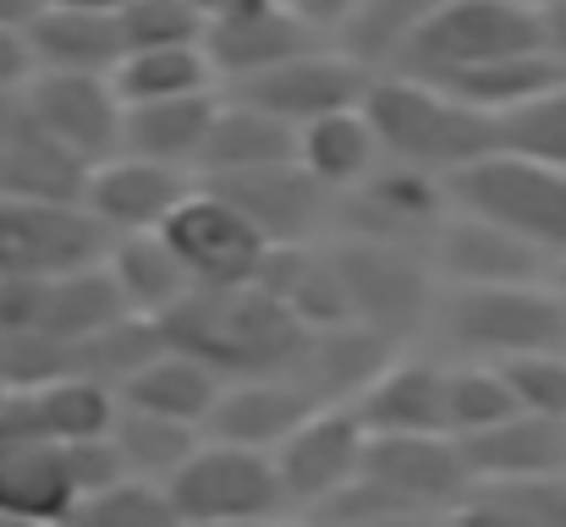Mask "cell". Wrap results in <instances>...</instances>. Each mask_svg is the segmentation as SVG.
Masks as SVG:
<instances>
[{
    "label": "cell",
    "instance_id": "cell-1",
    "mask_svg": "<svg viewBox=\"0 0 566 527\" xmlns=\"http://www.w3.org/2000/svg\"><path fill=\"white\" fill-rule=\"evenodd\" d=\"M155 325L166 347L203 362L220 384L286 373L303 341V330L259 286H192Z\"/></svg>",
    "mask_w": 566,
    "mask_h": 527
},
{
    "label": "cell",
    "instance_id": "cell-2",
    "mask_svg": "<svg viewBox=\"0 0 566 527\" xmlns=\"http://www.w3.org/2000/svg\"><path fill=\"white\" fill-rule=\"evenodd\" d=\"M364 116L375 127L379 160L440 176V181L462 176L468 166H479L501 149L490 116L468 110L446 88L407 77V72H375V83L364 94Z\"/></svg>",
    "mask_w": 566,
    "mask_h": 527
},
{
    "label": "cell",
    "instance_id": "cell-3",
    "mask_svg": "<svg viewBox=\"0 0 566 527\" xmlns=\"http://www.w3.org/2000/svg\"><path fill=\"white\" fill-rule=\"evenodd\" d=\"M429 336L468 362H517L534 351H566V303L551 281L440 292Z\"/></svg>",
    "mask_w": 566,
    "mask_h": 527
},
{
    "label": "cell",
    "instance_id": "cell-4",
    "mask_svg": "<svg viewBox=\"0 0 566 527\" xmlns=\"http://www.w3.org/2000/svg\"><path fill=\"white\" fill-rule=\"evenodd\" d=\"M325 242L342 264L353 325L375 330L396 351H412L418 336H429L434 308H440V281L429 270V253L379 247V242H336V236H325Z\"/></svg>",
    "mask_w": 566,
    "mask_h": 527
},
{
    "label": "cell",
    "instance_id": "cell-5",
    "mask_svg": "<svg viewBox=\"0 0 566 527\" xmlns=\"http://www.w3.org/2000/svg\"><path fill=\"white\" fill-rule=\"evenodd\" d=\"M534 50H539V11L512 6V0H446L418 28V39L401 50V61L390 72L446 83V77H462L473 66L534 55Z\"/></svg>",
    "mask_w": 566,
    "mask_h": 527
},
{
    "label": "cell",
    "instance_id": "cell-6",
    "mask_svg": "<svg viewBox=\"0 0 566 527\" xmlns=\"http://www.w3.org/2000/svg\"><path fill=\"white\" fill-rule=\"evenodd\" d=\"M451 203L495 220L517 242H528L551 270L566 264V171H545L512 155H490L446 181Z\"/></svg>",
    "mask_w": 566,
    "mask_h": 527
},
{
    "label": "cell",
    "instance_id": "cell-7",
    "mask_svg": "<svg viewBox=\"0 0 566 527\" xmlns=\"http://www.w3.org/2000/svg\"><path fill=\"white\" fill-rule=\"evenodd\" d=\"M446 214H451V187L440 176L379 160L358 187H347L331 203V236L336 242H379V247L429 253Z\"/></svg>",
    "mask_w": 566,
    "mask_h": 527
},
{
    "label": "cell",
    "instance_id": "cell-8",
    "mask_svg": "<svg viewBox=\"0 0 566 527\" xmlns=\"http://www.w3.org/2000/svg\"><path fill=\"white\" fill-rule=\"evenodd\" d=\"M111 231L83 203L0 198V281H55L105 264Z\"/></svg>",
    "mask_w": 566,
    "mask_h": 527
},
{
    "label": "cell",
    "instance_id": "cell-9",
    "mask_svg": "<svg viewBox=\"0 0 566 527\" xmlns=\"http://www.w3.org/2000/svg\"><path fill=\"white\" fill-rule=\"evenodd\" d=\"M177 517L188 527L203 523H270L286 495L275 478V462L264 451H242V445H220L203 440L188 462L177 467V478L166 484Z\"/></svg>",
    "mask_w": 566,
    "mask_h": 527
},
{
    "label": "cell",
    "instance_id": "cell-10",
    "mask_svg": "<svg viewBox=\"0 0 566 527\" xmlns=\"http://www.w3.org/2000/svg\"><path fill=\"white\" fill-rule=\"evenodd\" d=\"M160 242L171 247L192 286H253L270 259V242L203 181H192V192L171 209Z\"/></svg>",
    "mask_w": 566,
    "mask_h": 527
},
{
    "label": "cell",
    "instance_id": "cell-11",
    "mask_svg": "<svg viewBox=\"0 0 566 527\" xmlns=\"http://www.w3.org/2000/svg\"><path fill=\"white\" fill-rule=\"evenodd\" d=\"M369 83H375V72L331 39V44H314V50L281 61L275 72H259V77H248L237 88H220V94H231V99H242V105H253V110H264V116H275L281 127L297 133L319 116L364 105Z\"/></svg>",
    "mask_w": 566,
    "mask_h": 527
},
{
    "label": "cell",
    "instance_id": "cell-12",
    "mask_svg": "<svg viewBox=\"0 0 566 527\" xmlns=\"http://www.w3.org/2000/svg\"><path fill=\"white\" fill-rule=\"evenodd\" d=\"M33 127L72 155L83 171L99 160L122 155V99L111 77H61V72H33L28 88L17 94Z\"/></svg>",
    "mask_w": 566,
    "mask_h": 527
},
{
    "label": "cell",
    "instance_id": "cell-13",
    "mask_svg": "<svg viewBox=\"0 0 566 527\" xmlns=\"http://www.w3.org/2000/svg\"><path fill=\"white\" fill-rule=\"evenodd\" d=\"M364 423L353 418V407H314L281 445H275V478L286 506H314L325 512L336 495H347L358 484L364 467Z\"/></svg>",
    "mask_w": 566,
    "mask_h": 527
},
{
    "label": "cell",
    "instance_id": "cell-14",
    "mask_svg": "<svg viewBox=\"0 0 566 527\" xmlns=\"http://www.w3.org/2000/svg\"><path fill=\"white\" fill-rule=\"evenodd\" d=\"M314 44H331V39H319L281 0H226L203 22V61H209L220 88H237L259 72H275L281 61H292Z\"/></svg>",
    "mask_w": 566,
    "mask_h": 527
},
{
    "label": "cell",
    "instance_id": "cell-15",
    "mask_svg": "<svg viewBox=\"0 0 566 527\" xmlns=\"http://www.w3.org/2000/svg\"><path fill=\"white\" fill-rule=\"evenodd\" d=\"M429 270L440 281V292H479V286H528V281H551V264L517 242L512 231H501L484 214H468L451 203V214L440 220L434 242H429Z\"/></svg>",
    "mask_w": 566,
    "mask_h": 527
},
{
    "label": "cell",
    "instance_id": "cell-16",
    "mask_svg": "<svg viewBox=\"0 0 566 527\" xmlns=\"http://www.w3.org/2000/svg\"><path fill=\"white\" fill-rule=\"evenodd\" d=\"M214 187L270 247H303V242H325L331 236V192L303 176V166H270V171L226 176V181H203Z\"/></svg>",
    "mask_w": 566,
    "mask_h": 527
},
{
    "label": "cell",
    "instance_id": "cell-17",
    "mask_svg": "<svg viewBox=\"0 0 566 527\" xmlns=\"http://www.w3.org/2000/svg\"><path fill=\"white\" fill-rule=\"evenodd\" d=\"M192 192V176L166 171V166H149V160H133V155H111L99 160L88 181H83V209L116 236H144V231H160L171 220V209Z\"/></svg>",
    "mask_w": 566,
    "mask_h": 527
},
{
    "label": "cell",
    "instance_id": "cell-18",
    "mask_svg": "<svg viewBox=\"0 0 566 527\" xmlns=\"http://www.w3.org/2000/svg\"><path fill=\"white\" fill-rule=\"evenodd\" d=\"M396 347L379 341L364 325H331V330H303L297 357L286 379L314 401V407H358V396L390 368Z\"/></svg>",
    "mask_w": 566,
    "mask_h": 527
},
{
    "label": "cell",
    "instance_id": "cell-19",
    "mask_svg": "<svg viewBox=\"0 0 566 527\" xmlns=\"http://www.w3.org/2000/svg\"><path fill=\"white\" fill-rule=\"evenodd\" d=\"M297 330H331L353 325L347 314V286L331 242H303V247H270L259 281H253Z\"/></svg>",
    "mask_w": 566,
    "mask_h": 527
},
{
    "label": "cell",
    "instance_id": "cell-20",
    "mask_svg": "<svg viewBox=\"0 0 566 527\" xmlns=\"http://www.w3.org/2000/svg\"><path fill=\"white\" fill-rule=\"evenodd\" d=\"M308 412H314V401H308L286 373L231 379V384H220V396H214V412H209V423H203V440L275 456V445H281Z\"/></svg>",
    "mask_w": 566,
    "mask_h": 527
},
{
    "label": "cell",
    "instance_id": "cell-21",
    "mask_svg": "<svg viewBox=\"0 0 566 527\" xmlns=\"http://www.w3.org/2000/svg\"><path fill=\"white\" fill-rule=\"evenodd\" d=\"M364 434H446V357L396 351L390 368L358 396Z\"/></svg>",
    "mask_w": 566,
    "mask_h": 527
},
{
    "label": "cell",
    "instance_id": "cell-22",
    "mask_svg": "<svg viewBox=\"0 0 566 527\" xmlns=\"http://www.w3.org/2000/svg\"><path fill=\"white\" fill-rule=\"evenodd\" d=\"M457 451H462V462H468V478H473V484H523V478H551V473H566V423L512 412L506 423H495V429H484V434L457 440Z\"/></svg>",
    "mask_w": 566,
    "mask_h": 527
},
{
    "label": "cell",
    "instance_id": "cell-23",
    "mask_svg": "<svg viewBox=\"0 0 566 527\" xmlns=\"http://www.w3.org/2000/svg\"><path fill=\"white\" fill-rule=\"evenodd\" d=\"M214 110H220V88L188 94V99H160V105H122V155L198 181V160H203Z\"/></svg>",
    "mask_w": 566,
    "mask_h": 527
},
{
    "label": "cell",
    "instance_id": "cell-24",
    "mask_svg": "<svg viewBox=\"0 0 566 527\" xmlns=\"http://www.w3.org/2000/svg\"><path fill=\"white\" fill-rule=\"evenodd\" d=\"M33 72L61 77H111L122 66V33L116 11H72V6H39V17L22 28Z\"/></svg>",
    "mask_w": 566,
    "mask_h": 527
},
{
    "label": "cell",
    "instance_id": "cell-25",
    "mask_svg": "<svg viewBox=\"0 0 566 527\" xmlns=\"http://www.w3.org/2000/svg\"><path fill=\"white\" fill-rule=\"evenodd\" d=\"M83 181H88V171L33 127V116L22 110L17 94L0 99V198L83 203Z\"/></svg>",
    "mask_w": 566,
    "mask_h": 527
},
{
    "label": "cell",
    "instance_id": "cell-26",
    "mask_svg": "<svg viewBox=\"0 0 566 527\" xmlns=\"http://www.w3.org/2000/svg\"><path fill=\"white\" fill-rule=\"evenodd\" d=\"M297 160V133L281 127L275 116L220 94V110L209 122V144L198 160V181H226V176L270 171V166H292Z\"/></svg>",
    "mask_w": 566,
    "mask_h": 527
},
{
    "label": "cell",
    "instance_id": "cell-27",
    "mask_svg": "<svg viewBox=\"0 0 566 527\" xmlns=\"http://www.w3.org/2000/svg\"><path fill=\"white\" fill-rule=\"evenodd\" d=\"M77 506L61 445H0V517L66 527Z\"/></svg>",
    "mask_w": 566,
    "mask_h": 527
},
{
    "label": "cell",
    "instance_id": "cell-28",
    "mask_svg": "<svg viewBox=\"0 0 566 527\" xmlns=\"http://www.w3.org/2000/svg\"><path fill=\"white\" fill-rule=\"evenodd\" d=\"M214 396H220V379L203 362H192V357H182V351H171V347H160L116 390L122 407L155 412V418H171V423H188L198 434H203V423L214 412Z\"/></svg>",
    "mask_w": 566,
    "mask_h": 527
},
{
    "label": "cell",
    "instance_id": "cell-29",
    "mask_svg": "<svg viewBox=\"0 0 566 527\" xmlns=\"http://www.w3.org/2000/svg\"><path fill=\"white\" fill-rule=\"evenodd\" d=\"M105 275H111V286H116V297H122V308H127L133 319H166L192 292L182 264H177L171 247L160 242V231L116 236L111 253H105Z\"/></svg>",
    "mask_w": 566,
    "mask_h": 527
},
{
    "label": "cell",
    "instance_id": "cell-30",
    "mask_svg": "<svg viewBox=\"0 0 566 527\" xmlns=\"http://www.w3.org/2000/svg\"><path fill=\"white\" fill-rule=\"evenodd\" d=\"M297 166H303V176H314L331 198H342L347 187H358L379 166V144H375V127H369L364 105L297 127Z\"/></svg>",
    "mask_w": 566,
    "mask_h": 527
},
{
    "label": "cell",
    "instance_id": "cell-31",
    "mask_svg": "<svg viewBox=\"0 0 566 527\" xmlns=\"http://www.w3.org/2000/svg\"><path fill=\"white\" fill-rule=\"evenodd\" d=\"M451 527H566V473L523 484H473Z\"/></svg>",
    "mask_w": 566,
    "mask_h": 527
},
{
    "label": "cell",
    "instance_id": "cell-32",
    "mask_svg": "<svg viewBox=\"0 0 566 527\" xmlns=\"http://www.w3.org/2000/svg\"><path fill=\"white\" fill-rule=\"evenodd\" d=\"M111 440L122 451L127 478H144V484H160V489L177 478V467L203 445V434L188 429V423H171V418H155V412H133L122 401H116Z\"/></svg>",
    "mask_w": 566,
    "mask_h": 527
},
{
    "label": "cell",
    "instance_id": "cell-33",
    "mask_svg": "<svg viewBox=\"0 0 566 527\" xmlns=\"http://www.w3.org/2000/svg\"><path fill=\"white\" fill-rule=\"evenodd\" d=\"M116 99L122 105H160V99H188V94H214V72L203 61V44L182 50H138L122 55V66L111 72Z\"/></svg>",
    "mask_w": 566,
    "mask_h": 527
},
{
    "label": "cell",
    "instance_id": "cell-34",
    "mask_svg": "<svg viewBox=\"0 0 566 527\" xmlns=\"http://www.w3.org/2000/svg\"><path fill=\"white\" fill-rule=\"evenodd\" d=\"M446 0H364L358 17L336 33V44L364 61L369 72H390L401 61V50L418 39V28L440 11Z\"/></svg>",
    "mask_w": 566,
    "mask_h": 527
},
{
    "label": "cell",
    "instance_id": "cell-35",
    "mask_svg": "<svg viewBox=\"0 0 566 527\" xmlns=\"http://www.w3.org/2000/svg\"><path fill=\"white\" fill-rule=\"evenodd\" d=\"M512 412H517V396L495 362L446 357V434L451 440L484 434V429L506 423Z\"/></svg>",
    "mask_w": 566,
    "mask_h": 527
},
{
    "label": "cell",
    "instance_id": "cell-36",
    "mask_svg": "<svg viewBox=\"0 0 566 527\" xmlns=\"http://www.w3.org/2000/svg\"><path fill=\"white\" fill-rule=\"evenodd\" d=\"M495 144H501L495 155H512V160H528L545 171H566V83L517 105L512 116H501Z\"/></svg>",
    "mask_w": 566,
    "mask_h": 527
},
{
    "label": "cell",
    "instance_id": "cell-37",
    "mask_svg": "<svg viewBox=\"0 0 566 527\" xmlns=\"http://www.w3.org/2000/svg\"><path fill=\"white\" fill-rule=\"evenodd\" d=\"M160 347L166 341H160V325L155 319H122V325L99 330L94 341H83V347L72 351V373H88L105 390H122Z\"/></svg>",
    "mask_w": 566,
    "mask_h": 527
},
{
    "label": "cell",
    "instance_id": "cell-38",
    "mask_svg": "<svg viewBox=\"0 0 566 527\" xmlns=\"http://www.w3.org/2000/svg\"><path fill=\"white\" fill-rule=\"evenodd\" d=\"M66 527H188V523L177 517V506H171V495L160 484L122 478L116 489L77 500Z\"/></svg>",
    "mask_w": 566,
    "mask_h": 527
},
{
    "label": "cell",
    "instance_id": "cell-39",
    "mask_svg": "<svg viewBox=\"0 0 566 527\" xmlns=\"http://www.w3.org/2000/svg\"><path fill=\"white\" fill-rule=\"evenodd\" d=\"M116 33H122V55L182 50V44H203V17L182 0H122L116 6Z\"/></svg>",
    "mask_w": 566,
    "mask_h": 527
},
{
    "label": "cell",
    "instance_id": "cell-40",
    "mask_svg": "<svg viewBox=\"0 0 566 527\" xmlns=\"http://www.w3.org/2000/svg\"><path fill=\"white\" fill-rule=\"evenodd\" d=\"M501 373L517 396V412L566 423V351H534V357L501 362Z\"/></svg>",
    "mask_w": 566,
    "mask_h": 527
},
{
    "label": "cell",
    "instance_id": "cell-41",
    "mask_svg": "<svg viewBox=\"0 0 566 527\" xmlns=\"http://www.w3.org/2000/svg\"><path fill=\"white\" fill-rule=\"evenodd\" d=\"M61 451H66V473H72L77 500L105 495V489H116V484L127 478L122 451H116V440H111V434H105V440H83V445H61Z\"/></svg>",
    "mask_w": 566,
    "mask_h": 527
},
{
    "label": "cell",
    "instance_id": "cell-42",
    "mask_svg": "<svg viewBox=\"0 0 566 527\" xmlns=\"http://www.w3.org/2000/svg\"><path fill=\"white\" fill-rule=\"evenodd\" d=\"M33 77V55H28V33L22 28H0V99L22 94Z\"/></svg>",
    "mask_w": 566,
    "mask_h": 527
},
{
    "label": "cell",
    "instance_id": "cell-43",
    "mask_svg": "<svg viewBox=\"0 0 566 527\" xmlns=\"http://www.w3.org/2000/svg\"><path fill=\"white\" fill-rule=\"evenodd\" d=\"M281 6H292V11L319 33V39H336V33L358 17V6H364V0H281Z\"/></svg>",
    "mask_w": 566,
    "mask_h": 527
},
{
    "label": "cell",
    "instance_id": "cell-44",
    "mask_svg": "<svg viewBox=\"0 0 566 527\" xmlns=\"http://www.w3.org/2000/svg\"><path fill=\"white\" fill-rule=\"evenodd\" d=\"M539 50H545V61L562 72V83H566V0H551L539 11Z\"/></svg>",
    "mask_w": 566,
    "mask_h": 527
},
{
    "label": "cell",
    "instance_id": "cell-45",
    "mask_svg": "<svg viewBox=\"0 0 566 527\" xmlns=\"http://www.w3.org/2000/svg\"><path fill=\"white\" fill-rule=\"evenodd\" d=\"M44 0H0V28H28Z\"/></svg>",
    "mask_w": 566,
    "mask_h": 527
},
{
    "label": "cell",
    "instance_id": "cell-46",
    "mask_svg": "<svg viewBox=\"0 0 566 527\" xmlns=\"http://www.w3.org/2000/svg\"><path fill=\"white\" fill-rule=\"evenodd\" d=\"M44 6H72V11H116L122 0H44Z\"/></svg>",
    "mask_w": 566,
    "mask_h": 527
},
{
    "label": "cell",
    "instance_id": "cell-47",
    "mask_svg": "<svg viewBox=\"0 0 566 527\" xmlns=\"http://www.w3.org/2000/svg\"><path fill=\"white\" fill-rule=\"evenodd\" d=\"M182 6H192V11H198V17H203V22H209V17H214V11H220V6H226V0H182Z\"/></svg>",
    "mask_w": 566,
    "mask_h": 527
},
{
    "label": "cell",
    "instance_id": "cell-48",
    "mask_svg": "<svg viewBox=\"0 0 566 527\" xmlns=\"http://www.w3.org/2000/svg\"><path fill=\"white\" fill-rule=\"evenodd\" d=\"M551 286L562 292V303H566V264H556V270H551Z\"/></svg>",
    "mask_w": 566,
    "mask_h": 527
},
{
    "label": "cell",
    "instance_id": "cell-49",
    "mask_svg": "<svg viewBox=\"0 0 566 527\" xmlns=\"http://www.w3.org/2000/svg\"><path fill=\"white\" fill-rule=\"evenodd\" d=\"M0 527H55V523H17V517H0Z\"/></svg>",
    "mask_w": 566,
    "mask_h": 527
},
{
    "label": "cell",
    "instance_id": "cell-50",
    "mask_svg": "<svg viewBox=\"0 0 566 527\" xmlns=\"http://www.w3.org/2000/svg\"><path fill=\"white\" fill-rule=\"evenodd\" d=\"M512 6H528V11H545L551 0H512Z\"/></svg>",
    "mask_w": 566,
    "mask_h": 527
},
{
    "label": "cell",
    "instance_id": "cell-51",
    "mask_svg": "<svg viewBox=\"0 0 566 527\" xmlns=\"http://www.w3.org/2000/svg\"><path fill=\"white\" fill-rule=\"evenodd\" d=\"M203 527H259V523H203Z\"/></svg>",
    "mask_w": 566,
    "mask_h": 527
},
{
    "label": "cell",
    "instance_id": "cell-52",
    "mask_svg": "<svg viewBox=\"0 0 566 527\" xmlns=\"http://www.w3.org/2000/svg\"><path fill=\"white\" fill-rule=\"evenodd\" d=\"M297 527H319V523H297Z\"/></svg>",
    "mask_w": 566,
    "mask_h": 527
},
{
    "label": "cell",
    "instance_id": "cell-53",
    "mask_svg": "<svg viewBox=\"0 0 566 527\" xmlns=\"http://www.w3.org/2000/svg\"><path fill=\"white\" fill-rule=\"evenodd\" d=\"M0 401H6V384H0Z\"/></svg>",
    "mask_w": 566,
    "mask_h": 527
}]
</instances>
